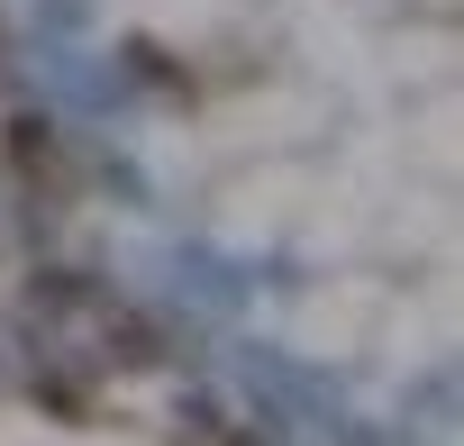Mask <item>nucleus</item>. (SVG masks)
I'll use <instances>...</instances> for the list:
<instances>
[{
    "mask_svg": "<svg viewBox=\"0 0 464 446\" xmlns=\"http://www.w3.org/2000/svg\"><path fill=\"white\" fill-rule=\"evenodd\" d=\"M10 173H19L28 191L55 182V137H46V119H19V128H10Z\"/></svg>",
    "mask_w": 464,
    "mask_h": 446,
    "instance_id": "f257e3e1",
    "label": "nucleus"
}]
</instances>
